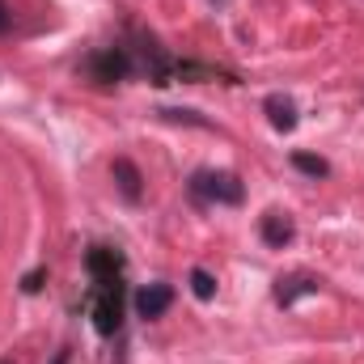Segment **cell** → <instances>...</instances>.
Masks as SVG:
<instances>
[{"label":"cell","mask_w":364,"mask_h":364,"mask_svg":"<svg viewBox=\"0 0 364 364\" xmlns=\"http://www.w3.org/2000/svg\"><path fill=\"white\" fill-rule=\"evenodd\" d=\"M85 267H90V296H85V309L93 318V331L102 339L119 335L123 331V301H127V284H123V255L110 250V246H93L85 255Z\"/></svg>","instance_id":"obj_1"},{"label":"cell","mask_w":364,"mask_h":364,"mask_svg":"<svg viewBox=\"0 0 364 364\" xmlns=\"http://www.w3.org/2000/svg\"><path fill=\"white\" fill-rule=\"evenodd\" d=\"M191 199L195 203H225V208H237L246 199V186L233 178V174H220V170H195L186 182Z\"/></svg>","instance_id":"obj_2"},{"label":"cell","mask_w":364,"mask_h":364,"mask_svg":"<svg viewBox=\"0 0 364 364\" xmlns=\"http://www.w3.org/2000/svg\"><path fill=\"white\" fill-rule=\"evenodd\" d=\"M85 73H90L97 85H119L127 77H136V64H132V51L127 43H110V47H97L90 60H85Z\"/></svg>","instance_id":"obj_3"},{"label":"cell","mask_w":364,"mask_h":364,"mask_svg":"<svg viewBox=\"0 0 364 364\" xmlns=\"http://www.w3.org/2000/svg\"><path fill=\"white\" fill-rule=\"evenodd\" d=\"M322 292V279L309 272H292V275H279L275 279V305L279 309H292L296 301H305V296H318Z\"/></svg>","instance_id":"obj_4"},{"label":"cell","mask_w":364,"mask_h":364,"mask_svg":"<svg viewBox=\"0 0 364 364\" xmlns=\"http://www.w3.org/2000/svg\"><path fill=\"white\" fill-rule=\"evenodd\" d=\"M170 305H174V288L170 284H144L136 292V314L140 318H161Z\"/></svg>","instance_id":"obj_5"},{"label":"cell","mask_w":364,"mask_h":364,"mask_svg":"<svg viewBox=\"0 0 364 364\" xmlns=\"http://www.w3.org/2000/svg\"><path fill=\"white\" fill-rule=\"evenodd\" d=\"M110 174H114V186H119V195H123L127 203H140V195H144V178H140V170H136L132 157H114Z\"/></svg>","instance_id":"obj_6"},{"label":"cell","mask_w":364,"mask_h":364,"mask_svg":"<svg viewBox=\"0 0 364 364\" xmlns=\"http://www.w3.org/2000/svg\"><path fill=\"white\" fill-rule=\"evenodd\" d=\"M259 233H263V242H267L272 250H284V246L296 237V225H292V216H284V212H267V216L259 220Z\"/></svg>","instance_id":"obj_7"},{"label":"cell","mask_w":364,"mask_h":364,"mask_svg":"<svg viewBox=\"0 0 364 364\" xmlns=\"http://www.w3.org/2000/svg\"><path fill=\"white\" fill-rule=\"evenodd\" d=\"M263 110H267V119H272L275 132H292V127H296V102H292V97L272 93V97L263 102Z\"/></svg>","instance_id":"obj_8"},{"label":"cell","mask_w":364,"mask_h":364,"mask_svg":"<svg viewBox=\"0 0 364 364\" xmlns=\"http://www.w3.org/2000/svg\"><path fill=\"white\" fill-rule=\"evenodd\" d=\"M292 166L301 174H309V178H331V166L322 157H314V153H292Z\"/></svg>","instance_id":"obj_9"},{"label":"cell","mask_w":364,"mask_h":364,"mask_svg":"<svg viewBox=\"0 0 364 364\" xmlns=\"http://www.w3.org/2000/svg\"><path fill=\"white\" fill-rule=\"evenodd\" d=\"M191 292H195L199 301H212V296H216V279H212V272L195 267V272H191Z\"/></svg>","instance_id":"obj_10"},{"label":"cell","mask_w":364,"mask_h":364,"mask_svg":"<svg viewBox=\"0 0 364 364\" xmlns=\"http://www.w3.org/2000/svg\"><path fill=\"white\" fill-rule=\"evenodd\" d=\"M161 119H166V123H191V127H212L208 119H199V110H182V106H166Z\"/></svg>","instance_id":"obj_11"},{"label":"cell","mask_w":364,"mask_h":364,"mask_svg":"<svg viewBox=\"0 0 364 364\" xmlns=\"http://www.w3.org/2000/svg\"><path fill=\"white\" fill-rule=\"evenodd\" d=\"M43 279H47V267H34V272L21 279V292H38V288H43Z\"/></svg>","instance_id":"obj_12"},{"label":"cell","mask_w":364,"mask_h":364,"mask_svg":"<svg viewBox=\"0 0 364 364\" xmlns=\"http://www.w3.org/2000/svg\"><path fill=\"white\" fill-rule=\"evenodd\" d=\"M9 26H13V13H9V4L0 0V34H9Z\"/></svg>","instance_id":"obj_13"},{"label":"cell","mask_w":364,"mask_h":364,"mask_svg":"<svg viewBox=\"0 0 364 364\" xmlns=\"http://www.w3.org/2000/svg\"><path fill=\"white\" fill-rule=\"evenodd\" d=\"M51 364H68V352H55V360Z\"/></svg>","instance_id":"obj_14"},{"label":"cell","mask_w":364,"mask_h":364,"mask_svg":"<svg viewBox=\"0 0 364 364\" xmlns=\"http://www.w3.org/2000/svg\"><path fill=\"white\" fill-rule=\"evenodd\" d=\"M212 4H220V0H212Z\"/></svg>","instance_id":"obj_15"},{"label":"cell","mask_w":364,"mask_h":364,"mask_svg":"<svg viewBox=\"0 0 364 364\" xmlns=\"http://www.w3.org/2000/svg\"><path fill=\"white\" fill-rule=\"evenodd\" d=\"M0 364H9V360H0Z\"/></svg>","instance_id":"obj_16"}]
</instances>
